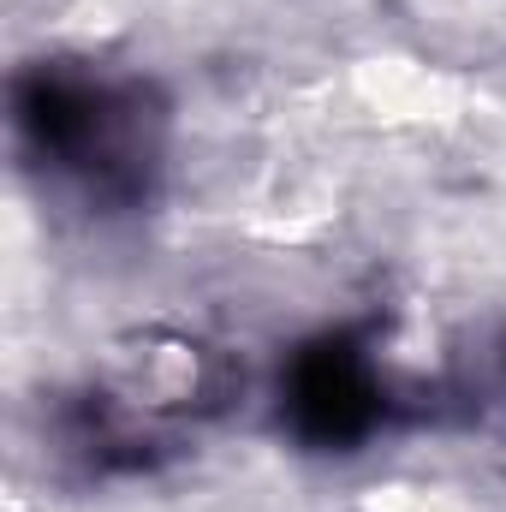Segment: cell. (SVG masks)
Returning a JSON list of instances; mask_svg holds the SVG:
<instances>
[{"label":"cell","instance_id":"1","mask_svg":"<svg viewBox=\"0 0 506 512\" xmlns=\"http://www.w3.org/2000/svg\"><path fill=\"white\" fill-rule=\"evenodd\" d=\"M24 149L72 179L90 203L126 209L155 185L161 155V102L149 84L84 78V72H30L12 90Z\"/></svg>","mask_w":506,"mask_h":512},{"label":"cell","instance_id":"2","mask_svg":"<svg viewBox=\"0 0 506 512\" xmlns=\"http://www.w3.org/2000/svg\"><path fill=\"white\" fill-rule=\"evenodd\" d=\"M280 405H286L292 435L322 453H346V447L370 441L387 417V393H381V376L358 334L310 340L286 370Z\"/></svg>","mask_w":506,"mask_h":512}]
</instances>
